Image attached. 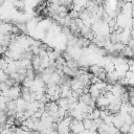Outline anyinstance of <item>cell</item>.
Instances as JSON below:
<instances>
[{
  "instance_id": "cell-2",
  "label": "cell",
  "mask_w": 134,
  "mask_h": 134,
  "mask_svg": "<svg viewBox=\"0 0 134 134\" xmlns=\"http://www.w3.org/2000/svg\"><path fill=\"white\" fill-rule=\"evenodd\" d=\"M8 96H9L13 100L18 99V98L21 96V88L19 87L18 83H16L13 87H10V88L8 89Z\"/></svg>"
},
{
  "instance_id": "cell-1",
  "label": "cell",
  "mask_w": 134,
  "mask_h": 134,
  "mask_svg": "<svg viewBox=\"0 0 134 134\" xmlns=\"http://www.w3.org/2000/svg\"><path fill=\"white\" fill-rule=\"evenodd\" d=\"M84 130H85V127H84L83 121L72 118V121H71V124H70V131H71L73 134H76V133L83 132Z\"/></svg>"
},
{
  "instance_id": "cell-9",
  "label": "cell",
  "mask_w": 134,
  "mask_h": 134,
  "mask_svg": "<svg viewBox=\"0 0 134 134\" xmlns=\"http://www.w3.org/2000/svg\"><path fill=\"white\" fill-rule=\"evenodd\" d=\"M129 130H130V125L128 124H124L120 128H119V133L120 134H126V133H129Z\"/></svg>"
},
{
  "instance_id": "cell-12",
  "label": "cell",
  "mask_w": 134,
  "mask_h": 134,
  "mask_svg": "<svg viewBox=\"0 0 134 134\" xmlns=\"http://www.w3.org/2000/svg\"><path fill=\"white\" fill-rule=\"evenodd\" d=\"M130 134H134V122L132 125H130V130H129Z\"/></svg>"
},
{
  "instance_id": "cell-10",
  "label": "cell",
  "mask_w": 134,
  "mask_h": 134,
  "mask_svg": "<svg viewBox=\"0 0 134 134\" xmlns=\"http://www.w3.org/2000/svg\"><path fill=\"white\" fill-rule=\"evenodd\" d=\"M103 121H104L106 125H108V126H111V125H113V114H111V115H108L106 118H104V119H103Z\"/></svg>"
},
{
  "instance_id": "cell-11",
  "label": "cell",
  "mask_w": 134,
  "mask_h": 134,
  "mask_svg": "<svg viewBox=\"0 0 134 134\" xmlns=\"http://www.w3.org/2000/svg\"><path fill=\"white\" fill-rule=\"evenodd\" d=\"M127 45H128L129 47L133 48V47H134V39H132V38H131V39L129 40V42H128V44H127Z\"/></svg>"
},
{
  "instance_id": "cell-8",
  "label": "cell",
  "mask_w": 134,
  "mask_h": 134,
  "mask_svg": "<svg viewBox=\"0 0 134 134\" xmlns=\"http://www.w3.org/2000/svg\"><path fill=\"white\" fill-rule=\"evenodd\" d=\"M9 79V75L2 69H0V83H3V82H6L7 80Z\"/></svg>"
},
{
  "instance_id": "cell-7",
  "label": "cell",
  "mask_w": 134,
  "mask_h": 134,
  "mask_svg": "<svg viewBox=\"0 0 134 134\" xmlns=\"http://www.w3.org/2000/svg\"><path fill=\"white\" fill-rule=\"evenodd\" d=\"M122 54L125 55V57H133V50H132V48L131 47H129L128 45H126L125 47H124V49H122Z\"/></svg>"
},
{
  "instance_id": "cell-13",
  "label": "cell",
  "mask_w": 134,
  "mask_h": 134,
  "mask_svg": "<svg viewBox=\"0 0 134 134\" xmlns=\"http://www.w3.org/2000/svg\"><path fill=\"white\" fill-rule=\"evenodd\" d=\"M132 50H133V57H134V47L132 48Z\"/></svg>"
},
{
  "instance_id": "cell-5",
  "label": "cell",
  "mask_w": 134,
  "mask_h": 134,
  "mask_svg": "<svg viewBox=\"0 0 134 134\" xmlns=\"http://www.w3.org/2000/svg\"><path fill=\"white\" fill-rule=\"evenodd\" d=\"M89 94L91 95V97H93L94 99H96V98H97V97H99L103 93H102V91H100V90H98V89L95 87V85L91 84V85L89 86Z\"/></svg>"
},
{
  "instance_id": "cell-15",
  "label": "cell",
  "mask_w": 134,
  "mask_h": 134,
  "mask_svg": "<svg viewBox=\"0 0 134 134\" xmlns=\"http://www.w3.org/2000/svg\"><path fill=\"white\" fill-rule=\"evenodd\" d=\"M126 134H130V133H126Z\"/></svg>"
},
{
  "instance_id": "cell-14",
  "label": "cell",
  "mask_w": 134,
  "mask_h": 134,
  "mask_svg": "<svg viewBox=\"0 0 134 134\" xmlns=\"http://www.w3.org/2000/svg\"><path fill=\"white\" fill-rule=\"evenodd\" d=\"M46 134H50V132H49V133H46Z\"/></svg>"
},
{
  "instance_id": "cell-6",
  "label": "cell",
  "mask_w": 134,
  "mask_h": 134,
  "mask_svg": "<svg viewBox=\"0 0 134 134\" xmlns=\"http://www.w3.org/2000/svg\"><path fill=\"white\" fill-rule=\"evenodd\" d=\"M57 104L59 105L60 108H63L65 110H69V103H68V99L67 98H64V97H60L58 100H57Z\"/></svg>"
},
{
  "instance_id": "cell-3",
  "label": "cell",
  "mask_w": 134,
  "mask_h": 134,
  "mask_svg": "<svg viewBox=\"0 0 134 134\" xmlns=\"http://www.w3.org/2000/svg\"><path fill=\"white\" fill-rule=\"evenodd\" d=\"M95 104H96V106H97L98 108L107 109V108L109 107V105H110V102H109V99H108V97H107L106 95L102 94L99 97H97V98H96Z\"/></svg>"
},
{
  "instance_id": "cell-4",
  "label": "cell",
  "mask_w": 134,
  "mask_h": 134,
  "mask_svg": "<svg viewBox=\"0 0 134 134\" xmlns=\"http://www.w3.org/2000/svg\"><path fill=\"white\" fill-rule=\"evenodd\" d=\"M124 124H125V120H124L122 116L119 114V112L116 113V114H113V126H114V127H116V128L119 130V128H120Z\"/></svg>"
}]
</instances>
